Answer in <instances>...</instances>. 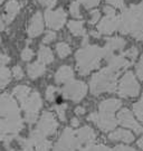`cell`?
<instances>
[{"instance_id":"obj_1","label":"cell","mask_w":143,"mask_h":151,"mask_svg":"<svg viewBox=\"0 0 143 151\" xmlns=\"http://www.w3.org/2000/svg\"><path fill=\"white\" fill-rule=\"evenodd\" d=\"M119 30L122 34H131L138 40H143V0L139 5H133L120 16Z\"/></svg>"},{"instance_id":"obj_2","label":"cell","mask_w":143,"mask_h":151,"mask_svg":"<svg viewBox=\"0 0 143 151\" xmlns=\"http://www.w3.org/2000/svg\"><path fill=\"white\" fill-rule=\"evenodd\" d=\"M103 56H105L104 48L98 46H84L83 48L77 50L76 53V62L77 70L80 75H86L91 70H95L100 66V60Z\"/></svg>"},{"instance_id":"obj_3","label":"cell","mask_w":143,"mask_h":151,"mask_svg":"<svg viewBox=\"0 0 143 151\" xmlns=\"http://www.w3.org/2000/svg\"><path fill=\"white\" fill-rule=\"evenodd\" d=\"M119 73V70L109 66L95 74L91 81L92 93L100 94L102 92H114L116 88V77Z\"/></svg>"},{"instance_id":"obj_4","label":"cell","mask_w":143,"mask_h":151,"mask_svg":"<svg viewBox=\"0 0 143 151\" xmlns=\"http://www.w3.org/2000/svg\"><path fill=\"white\" fill-rule=\"evenodd\" d=\"M56 128H57V122L55 121V118L53 116V114L49 113V112H45V113L42 114L39 123H38L37 129L32 132L30 140L35 141L36 143H38L46 135L54 133Z\"/></svg>"},{"instance_id":"obj_5","label":"cell","mask_w":143,"mask_h":151,"mask_svg":"<svg viewBox=\"0 0 143 151\" xmlns=\"http://www.w3.org/2000/svg\"><path fill=\"white\" fill-rule=\"evenodd\" d=\"M140 92V85L132 72H126L119 83V94L122 97H134Z\"/></svg>"},{"instance_id":"obj_6","label":"cell","mask_w":143,"mask_h":151,"mask_svg":"<svg viewBox=\"0 0 143 151\" xmlns=\"http://www.w3.org/2000/svg\"><path fill=\"white\" fill-rule=\"evenodd\" d=\"M22 109L26 112V120L29 123H34L37 119V113L42 106V100L38 92H32L26 100L21 102Z\"/></svg>"},{"instance_id":"obj_7","label":"cell","mask_w":143,"mask_h":151,"mask_svg":"<svg viewBox=\"0 0 143 151\" xmlns=\"http://www.w3.org/2000/svg\"><path fill=\"white\" fill-rule=\"evenodd\" d=\"M87 92V87L85 85V83L80 81H72L68 82L63 88V94L66 99L73 100L75 102L80 101L85 96Z\"/></svg>"},{"instance_id":"obj_8","label":"cell","mask_w":143,"mask_h":151,"mask_svg":"<svg viewBox=\"0 0 143 151\" xmlns=\"http://www.w3.org/2000/svg\"><path fill=\"white\" fill-rule=\"evenodd\" d=\"M87 119H88V121L95 122L98 125V128L103 131H110V130L114 129L117 123V121L114 118V113L101 112V111H100V113L91 114Z\"/></svg>"},{"instance_id":"obj_9","label":"cell","mask_w":143,"mask_h":151,"mask_svg":"<svg viewBox=\"0 0 143 151\" xmlns=\"http://www.w3.org/2000/svg\"><path fill=\"white\" fill-rule=\"evenodd\" d=\"M45 20L47 27L58 30L63 27L66 22V12L64 11L63 8H58L55 11L52 9H47L45 11Z\"/></svg>"},{"instance_id":"obj_10","label":"cell","mask_w":143,"mask_h":151,"mask_svg":"<svg viewBox=\"0 0 143 151\" xmlns=\"http://www.w3.org/2000/svg\"><path fill=\"white\" fill-rule=\"evenodd\" d=\"M0 116L19 118V109L12 97L8 94H4L0 96Z\"/></svg>"},{"instance_id":"obj_11","label":"cell","mask_w":143,"mask_h":151,"mask_svg":"<svg viewBox=\"0 0 143 151\" xmlns=\"http://www.w3.org/2000/svg\"><path fill=\"white\" fill-rule=\"evenodd\" d=\"M117 122L120 124H122L123 127L132 129L135 133H141L143 131L142 127L135 121V119L133 118V114L127 109H123L119 112V114H117Z\"/></svg>"},{"instance_id":"obj_12","label":"cell","mask_w":143,"mask_h":151,"mask_svg":"<svg viewBox=\"0 0 143 151\" xmlns=\"http://www.w3.org/2000/svg\"><path fill=\"white\" fill-rule=\"evenodd\" d=\"M119 26H120V17H117L116 15H106L98 24L97 29L101 34L111 35L119 29Z\"/></svg>"},{"instance_id":"obj_13","label":"cell","mask_w":143,"mask_h":151,"mask_svg":"<svg viewBox=\"0 0 143 151\" xmlns=\"http://www.w3.org/2000/svg\"><path fill=\"white\" fill-rule=\"evenodd\" d=\"M126 42L121 37H112L106 39L105 47H104V52H105V57L109 60L112 55H114L113 53L115 50H122L125 46Z\"/></svg>"},{"instance_id":"obj_14","label":"cell","mask_w":143,"mask_h":151,"mask_svg":"<svg viewBox=\"0 0 143 151\" xmlns=\"http://www.w3.org/2000/svg\"><path fill=\"white\" fill-rule=\"evenodd\" d=\"M44 30V22H42V14L37 11L30 19V22L28 25L27 32L30 37H36L38 35H40Z\"/></svg>"},{"instance_id":"obj_15","label":"cell","mask_w":143,"mask_h":151,"mask_svg":"<svg viewBox=\"0 0 143 151\" xmlns=\"http://www.w3.org/2000/svg\"><path fill=\"white\" fill-rule=\"evenodd\" d=\"M22 128L20 118L0 119V130L2 132H18Z\"/></svg>"},{"instance_id":"obj_16","label":"cell","mask_w":143,"mask_h":151,"mask_svg":"<svg viewBox=\"0 0 143 151\" xmlns=\"http://www.w3.org/2000/svg\"><path fill=\"white\" fill-rule=\"evenodd\" d=\"M20 10V5L17 2L16 0H10L5 8V15L4 18L7 22H11L14 20V18L16 17V15Z\"/></svg>"},{"instance_id":"obj_17","label":"cell","mask_w":143,"mask_h":151,"mask_svg":"<svg viewBox=\"0 0 143 151\" xmlns=\"http://www.w3.org/2000/svg\"><path fill=\"white\" fill-rule=\"evenodd\" d=\"M74 72L69 66H62L55 74V80L57 83H68L73 80Z\"/></svg>"},{"instance_id":"obj_18","label":"cell","mask_w":143,"mask_h":151,"mask_svg":"<svg viewBox=\"0 0 143 151\" xmlns=\"http://www.w3.org/2000/svg\"><path fill=\"white\" fill-rule=\"evenodd\" d=\"M121 101L116 100V99H110V100H105L101 102L100 104V111L101 112H109V113H114L117 109L121 106Z\"/></svg>"},{"instance_id":"obj_19","label":"cell","mask_w":143,"mask_h":151,"mask_svg":"<svg viewBox=\"0 0 143 151\" xmlns=\"http://www.w3.org/2000/svg\"><path fill=\"white\" fill-rule=\"evenodd\" d=\"M109 138L113 141H124V142H132L134 140V137L133 134L130 132V131H126V130H116L114 131L113 133L109 135Z\"/></svg>"},{"instance_id":"obj_20","label":"cell","mask_w":143,"mask_h":151,"mask_svg":"<svg viewBox=\"0 0 143 151\" xmlns=\"http://www.w3.org/2000/svg\"><path fill=\"white\" fill-rule=\"evenodd\" d=\"M27 70H28V75L30 78H37L40 75H42L45 73V64L42 62H36V63H32V64L28 65L27 66Z\"/></svg>"},{"instance_id":"obj_21","label":"cell","mask_w":143,"mask_h":151,"mask_svg":"<svg viewBox=\"0 0 143 151\" xmlns=\"http://www.w3.org/2000/svg\"><path fill=\"white\" fill-rule=\"evenodd\" d=\"M38 60L42 62L44 64H49L54 60V55L52 53L50 48L46 46H42L38 52Z\"/></svg>"},{"instance_id":"obj_22","label":"cell","mask_w":143,"mask_h":151,"mask_svg":"<svg viewBox=\"0 0 143 151\" xmlns=\"http://www.w3.org/2000/svg\"><path fill=\"white\" fill-rule=\"evenodd\" d=\"M69 32L74 36H85V29L83 27V22H77V20H70L67 25Z\"/></svg>"},{"instance_id":"obj_23","label":"cell","mask_w":143,"mask_h":151,"mask_svg":"<svg viewBox=\"0 0 143 151\" xmlns=\"http://www.w3.org/2000/svg\"><path fill=\"white\" fill-rule=\"evenodd\" d=\"M29 92H30L29 87L25 86V85H20V86H17L14 88V95H16L18 97V100L20 102H22L24 100H26L27 97H28Z\"/></svg>"},{"instance_id":"obj_24","label":"cell","mask_w":143,"mask_h":151,"mask_svg":"<svg viewBox=\"0 0 143 151\" xmlns=\"http://www.w3.org/2000/svg\"><path fill=\"white\" fill-rule=\"evenodd\" d=\"M10 82V70L6 67H0V88L5 87Z\"/></svg>"},{"instance_id":"obj_25","label":"cell","mask_w":143,"mask_h":151,"mask_svg":"<svg viewBox=\"0 0 143 151\" xmlns=\"http://www.w3.org/2000/svg\"><path fill=\"white\" fill-rule=\"evenodd\" d=\"M56 52L60 58H65L70 54V47L66 43H58L56 45Z\"/></svg>"},{"instance_id":"obj_26","label":"cell","mask_w":143,"mask_h":151,"mask_svg":"<svg viewBox=\"0 0 143 151\" xmlns=\"http://www.w3.org/2000/svg\"><path fill=\"white\" fill-rule=\"evenodd\" d=\"M133 109H134V113L138 116V119L141 122H143V96L138 103H135L133 105Z\"/></svg>"},{"instance_id":"obj_27","label":"cell","mask_w":143,"mask_h":151,"mask_svg":"<svg viewBox=\"0 0 143 151\" xmlns=\"http://www.w3.org/2000/svg\"><path fill=\"white\" fill-rule=\"evenodd\" d=\"M69 11L70 15L75 18H80V2L78 1H73L70 6H69Z\"/></svg>"},{"instance_id":"obj_28","label":"cell","mask_w":143,"mask_h":151,"mask_svg":"<svg viewBox=\"0 0 143 151\" xmlns=\"http://www.w3.org/2000/svg\"><path fill=\"white\" fill-rule=\"evenodd\" d=\"M123 55L130 60H134L137 58V56H138V48L137 47H131L130 49H127Z\"/></svg>"},{"instance_id":"obj_29","label":"cell","mask_w":143,"mask_h":151,"mask_svg":"<svg viewBox=\"0 0 143 151\" xmlns=\"http://www.w3.org/2000/svg\"><path fill=\"white\" fill-rule=\"evenodd\" d=\"M135 70H137V75H138V77L141 80V81H143V55L141 56V58H140V60H139L138 64H137Z\"/></svg>"},{"instance_id":"obj_30","label":"cell","mask_w":143,"mask_h":151,"mask_svg":"<svg viewBox=\"0 0 143 151\" xmlns=\"http://www.w3.org/2000/svg\"><path fill=\"white\" fill-rule=\"evenodd\" d=\"M50 148V142L45 140L39 141L37 143V151H49Z\"/></svg>"},{"instance_id":"obj_31","label":"cell","mask_w":143,"mask_h":151,"mask_svg":"<svg viewBox=\"0 0 143 151\" xmlns=\"http://www.w3.org/2000/svg\"><path fill=\"white\" fill-rule=\"evenodd\" d=\"M32 56H34V52L30 48H25L21 53V58L22 60H26V62L32 60Z\"/></svg>"},{"instance_id":"obj_32","label":"cell","mask_w":143,"mask_h":151,"mask_svg":"<svg viewBox=\"0 0 143 151\" xmlns=\"http://www.w3.org/2000/svg\"><path fill=\"white\" fill-rule=\"evenodd\" d=\"M85 8H94L100 4V0H80Z\"/></svg>"},{"instance_id":"obj_33","label":"cell","mask_w":143,"mask_h":151,"mask_svg":"<svg viewBox=\"0 0 143 151\" xmlns=\"http://www.w3.org/2000/svg\"><path fill=\"white\" fill-rule=\"evenodd\" d=\"M56 88L54 86H48L47 90H46V99H47L48 101H54V99H55V93H56Z\"/></svg>"},{"instance_id":"obj_34","label":"cell","mask_w":143,"mask_h":151,"mask_svg":"<svg viewBox=\"0 0 143 151\" xmlns=\"http://www.w3.org/2000/svg\"><path fill=\"white\" fill-rule=\"evenodd\" d=\"M100 17H101V14L98 10H93L91 11V19H90V24L91 25H94L96 22L100 20Z\"/></svg>"},{"instance_id":"obj_35","label":"cell","mask_w":143,"mask_h":151,"mask_svg":"<svg viewBox=\"0 0 143 151\" xmlns=\"http://www.w3.org/2000/svg\"><path fill=\"white\" fill-rule=\"evenodd\" d=\"M12 75L16 80H21L24 77V72H22L20 66H15L12 68Z\"/></svg>"},{"instance_id":"obj_36","label":"cell","mask_w":143,"mask_h":151,"mask_svg":"<svg viewBox=\"0 0 143 151\" xmlns=\"http://www.w3.org/2000/svg\"><path fill=\"white\" fill-rule=\"evenodd\" d=\"M109 5L113 6L115 8H124V0H105Z\"/></svg>"},{"instance_id":"obj_37","label":"cell","mask_w":143,"mask_h":151,"mask_svg":"<svg viewBox=\"0 0 143 151\" xmlns=\"http://www.w3.org/2000/svg\"><path fill=\"white\" fill-rule=\"evenodd\" d=\"M56 112L58 114L59 119L62 120V121H65V110H66V105L64 104V105H58V106H56Z\"/></svg>"},{"instance_id":"obj_38","label":"cell","mask_w":143,"mask_h":151,"mask_svg":"<svg viewBox=\"0 0 143 151\" xmlns=\"http://www.w3.org/2000/svg\"><path fill=\"white\" fill-rule=\"evenodd\" d=\"M55 38H56V34L54 32H48L47 34H46V36L44 37V39H42V43L44 44H49L52 43L53 40H55Z\"/></svg>"},{"instance_id":"obj_39","label":"cell","mask_w":143,"mask_h":151,"mask_svg":"<svg viewBox=\"0 0 143 151\" xmlns=\"http://www.w3.org/2000/svg\"><path fill=\"white\" fill-rule=\"evenodd\" d=\"M38 2L44 7H47L48 9H52L56 5V0H38Z\"/></svg>"},{"instance_id":"obj_40","label":"cell","mask_w":143,"mask_h":151,"mask_svg":"<svg viewBox=\"0 0 143 151\" xmlns=\"http://www.w3.org/2000/svg\"><path fill=\"white\" fill-rule=\"evenodd\" d=\"M10 62V57L5 54H0V67Z\"/></svg>"},{"instance_id":"obj_41","label":"cell","mask_w":143,"mask_h":151,"mask_svg":"<svg viewBox=\"0 0 143 151\" xmlns=\"http://www.w3.org/2000/svg\"><path fill=\"white\" fill-rule=\"evenodd\" d=\"M104 11H105V15H116L115 9L112 8L111 6H106V7H104Z\"/></svg>"},{"instance_id":"obj_42","label":"cell","mask_w":143,"mask_h":151,"mask_svg":"<svg viewBox=\"0 0 143 151\" xmlns=\"http://www.w3.org/2000/svg\"><path fill=\"white\" fill-rule=\"evenodd\" d=\"M113 151H135L134 149L130 148V147H125V146H117L114 148Z\"/></svg>"},{"instance_id":"obj_43","label":"cell","mask_w":143,"mask_h":151,"mask_svg":"<svg viewBox=\"0 0 143 151\" xmlns=\"http://www.w3.org/2000/svg\"><path fill=\"white\" fill-rule=\"evenodd\" d=\"M75 113L78 114V115H80V114H84L85 113V109H83L82 106H78V108L75 110Z\"/></svg>"},{"instance_id":"obj_44","label":"cell","mask_w":143,"mask_h":151,"mask_svg":"<svg viewBox=\"0 0 143 151\" xmlns=\"http://www.w3.org/2000/svg\"><path fill=\"white\" fill-rule=\"evenodd\" d=\"M70 123H72V125H73V127H77V125L80 124V122H78V120L76 119V118H74V119H72Z\"/></svg>"},{"instance_id":"obj_45","label":"cell","mask_w":143,"mask_h":151,"mask_svg":"<svg viewBox=\"0 0 143 151\" xmlns=\"http://www.w3.org/2000/svg\"><path fill=\"white\" fill-rule=\"evenodd\" d=\"M4 29H5V24H4L2 18L0 17V32H1V30H4Z\"/></svg>"},{"instance_id":"obj_46","label":"cell","mask_w":143,"mask_h":151,"mask_svg":"<svg viewBox=\"0 0 143 151\" xmlns=\"http://www.w3.org/2000/svg\"><path fill=\"white\" fill-rule=\"evenodd\" d=\"M138 147L141 148V149H143V138H141L140 140H138Z\"/></svg>"},{"instance_id":"obj_47","label":"cell","mask_w":143,"mask_h":151,"mask_svg":"<svg viewBox=\"0 0 143 151\" xmlns=\"http://www.w3.org/2000/svg\"><path fill=\"white\" fill-rule=\"evenodd\" d=\"M22 151H32V149H30V147H27V148H25Z\"/></svg>"},{"instance_id":"obj_48","label":"cell","mask_w":143,"mask_h":151,"mask_svg":"<svg viewBox=\"0 0 143 151\" xmlns=\"http://www.w3.org/2000/svg\"><path fill=\"white\" fill-rule=\"evenodd\" d=\"M2 138H4V134H2V131H1V130H0V140H1V139H2Z\"/></svg>"},{"instance_id":"obj_49","label":"cell","mask_w":143,"mask_h":151,"mask_svg":"<svg viewBox=\"0 0 143 151\" xmlns=\"http://www.w3.org/2000/svg\"><path fill=\"white\" fill-rule=\"evenodd\" d=\"M2 1H4V0H0V5H1V4H2Z\"/></svg>"},{"instance_id":"obj_50","label":"cell","mask_w":143,"mask_h":151,"mask_svg":"<svg viewBox=\"0 0 143 151\" xmlns=\"http://www.w3.org/2000/svg\"><path fill=\"white\" fill-rule=\"evenodd\" d=\"M0 43H1V37H0Z\"/></svg>"}]
</instances>
